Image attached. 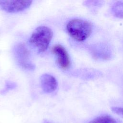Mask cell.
Returning a JSON list of instances; mask_svg holds the SVG:
<instances>
[{
    "label": "cell",
    "instance_id": "cell-6",
    "mask_svg": "<svg viewBox=\"0 0 123 123\" xmlns=\"http://www.w3.org/2000/svg\"><path fill=\"white\" fill-rule=\"evenodd\" d=\"M40 86L43 91L47 93L54 92L58 86V82L56 78L52 75L45 74L40 78Z\"/></svg>",
    "mask_w": 123,
    "mask_h": 123
},
{
    "label": "cell",
    "instance_id": "cell-10",
    "mask_svg": "<svg viewBox=\"0 0 123 123\" xmlns=\"http://www.w3.org/2000/svg\"><path fill=\"white\" fill-rule=\"evenodd\" d=\"M111 111L114 113L123 118V108L114 107L111 108Z\"/></svg>",
    "mask_w": 123,
    "mask_h": 123
},
{
    "label": "cell",
    "instance_id": "cell-1",
    "mask_svg": "<svg viewBox=\"0 0 123 123\" xmlns=\"http://www.w3.org/2000/svg\"><path fill=\"white\" fill-rule=\"evenodd\" d=\"M52 30L46 26L37 27L30 36L29 42L39 53L45 51L52 38Z\"/></svg>",
    "mask_w": 123,
    "mask_h": 123
},
{
    "label": "cell",
    "instance_id": "cell-11",
    "mask_svg": "<svg viewBox=\"0 0 123 123\" xmlns=\"http://www.w3.org/2000/svg\"><path fill=\"white\" fill-rule=\"evenodd\" d=\"M44 123H50L49 122H48V121H46V122H44Z\"/></svg>",
    "mask_w": 123,
    "mask_h": 123
},
{
    "label": "cell",
    "instance_id": "cell-8",
    "mask_svg": "<svg viewBox=\"0 0 123 123\" xmlns=\"http://www.w3.org/2000/svg\"><path fill=\"white\" fill-rule=\"evenodd\" d=\"M115 15L119 17H123V2H118L112 8Z\"/></svg>",
    "mask_w": 123,
    "mask_h": 123
},
{
    "label": "cell",
    "instance_id": "cell-5",
    "mask_svg": "<svg viewBox=\"0 0 123 123\" xmlns=\"http://www.w3.org/2000/svg\"><path fill=\"white\" fill-rule=\"evenodd\" d=\"M51 50L56 55L60 67L64 70L69 68L70 66V60L66 49L61 45L56 44L53 46Z\"/></svg>",
    "mask_w": 123,
    "mask_h": 123
},
{
    "label": "cell",
    "instance_id": "cell-2",
    "mask_svg": "<svg viewBox=\"0 0 123 123\" xmlns=\"http://www.w3.org/2000/svg\"><path fill=\"white\" fill-rule=\"evenodd\" d=\"M66 30L68 34L77 41H83L90 35L92 26L89 22L81 19H74L67 24Z\"/></svg>",
    "mask_w": 123,
    "mask_h": 123
},
{
    "label": "cell",
    "instance_id": "cell-9",
    "mask_svg": "<svg viewBox=\"0 0 123 123\" xmlns=\"http://www.w3.org/2000/svg\"><path fill=\"white\" fill-rule=\"evenodd\" d=\"M15 86H16V84H14V83H12L11 82H7L6 83L5 87L2 90V93H5L6 91H7L10 89H13Z\"/></svg>",
    "mask_w": 123,
    "mask_h": 123
},
{
    "label": "cell",
    "instance_id": "cell-4",
    "mask_svg": "<svg viewBox=\"0 0 123 123\" xmlns=\"http://www.w3.org/2000/svg\"><path fill=\"white\" fill-rule=\"evenodd\" d=\"M27 49L23 45H18L15 49L16 58L19 65L24 69L33 70L34 65L30 60L29 54Z\"/></svg>",
    "mask_w": 123,
    "mask_h": 123
},
{
    "label": "cell",
    "instance_id": "cell-7",
    "mask_svg": "<svg viewBox=\"0 0 123 123\" xmlns=\"http://www.w3.org/2000/svg\"><path fill=\"white\" fill-rule=\"evenodd\" d=\"M88 123H117V122L110 116L102 115L94 119Z\"/></svg>",
    "mask_w": 123,
    "mask_h": 123
},
{
    "label": "cell",
    "instance_id": "cell-3",
    "mask_svg": "<svg viewBox=\"0 0 123 123\" xmlns=\"http://www.w3.org/2000/svg\"><path fill=\"white\" fill-rule=\"evenodd\" d=\"M32 0H0V8L9 13L23 11L31 5Z\"/></svg>",
    "mask_w": 123,
    "mask_h": 123
}]
</instances>
